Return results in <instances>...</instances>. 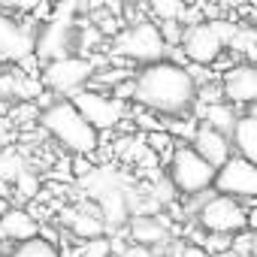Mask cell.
I'll return each instance as SVG.
<instances>
[{
	"instance_id": "6da1fadb",
	"label": "cell",
	"mask_w": 257,
	"mask_h": 257,
	"mask_svg": "<svg viewBox=\"0 0 257 257\" xmlns=\"http://www.w3.org/2000/svg\"><path fill=\"white\" fill-rule=\"evenodd\" d=\"M134 100L158 115H185L194 109L197 82L191 79L188 67L161 58L134 76Z\"/></svg>"
},
{
	"instance_id": "7a4b0ae2",
	"label": "cell",
	"mask_w": 257,
	"mask_h": 257,
	"mask_svg": "<svg viewBox=\"0 0 257 257\" xmlns=\"http://www.w3.org/2000/svg\"><path fill=\"white\" fill-rule=\"evenodd\" d=\"M40 124L58 146H64L73 155H94L100 149V134L79 115V109L70 100H55L52 106H46Z\"/></svg>"
},
{
	"instance_id": "3957f363",
	"label": "cell",
	"mask_w": 257,
	"mask_h": 257,
	"mask_svg": "<svg viewBox=\"0 0 257 257\" xmlns=\"http://www.w3.org/2000/svg\"><path fill=\"white\" fill-rule=\"evenodd\" d=\"M79 0H58L55 16L43 25V31L34 40V55L43 61L67 58L76 49V25H79Z\"/></svg>"
},
{
	"instance_id": "277c9868",
	"label": "cell",
	"mask_w": 257,
	"mask_h": 257,
	"mask_svg": "<svg viewBox=\"0 0 257 257\" xmlns=\"http://www.w3.org/2000/svg\"><path fill=\"white\" fill-rule=\"evenodd\" d=\"M236 31H239L236 25L221 22V19H215V22H197V25H188V28H185L179 49H182L185 61L200 64V67H209V64H215V61L224 55V49L233 43Z\"/></svg>"
},
{
	"instance_id": "5b68a950",
	"label": "cell",
	"mask_w": 257,
	"mask_h": 257,
	"mask_svg": "<svg viewBox=\"0 0 257 257\" xmlns=\"http://www.w3.org/2000/svg\"><path fill=\"white\" fill-rule=\"evenodd\" d=\"M197 224L203 233H239V230H251L254 224V212L233 197L224 194H203L200 206H197Z\"/></svg>"
},
{
	"instance_id": "8992f818",
	"label": "cell",
	"mask_w": 257,
	"mask_h": 257,
	"mask_svg": "<svg viewBox=\"0 0 257 257\" xmlns=\"http://www.w3.org/2000/svg\"><path fill=\"white\" fill-rule=\"evenodd\" d=\"M167 179L176 188V194L197 197V194L212 188L215 167H209L191 146H179L176 143V149L170 152V173H167Z\"/></svg>"
},
{
	"instance_id": "52a82bcc",
	"label": "cell",
	"mask_w": 257,
	"mask_h": 257,
	"mask_svg": "<svg viewBox=\"0 0 257 257\" xmlns=\"http://www.w3.org/2000/svg\"><path fill=\"white\" fill-rule=\"evenodd\" d=\"M70 103L79 109V115L94 127L97 134L118 127L121 118H124V112H127L124 100L112 97V94L103 91V88H79L76 94H70Z\"/></svg>"
},
{
	"instance_id": "ba28073f",
	"label": "cell",
	"mask_w": 257,
	"mask_h": 257,
	"mask_svg": "<svg viewBox=\"0 0 257 257\" xmlns=\"http://www.w3.org/2000/svg\"><path fill=\"white\" fill-rule=\"evenodd\" d=\"M115 55H124L131 61H143V64H152V61H161L167 55V46L158 34V25L149 22V19H140L134 25H127L118 37H115Z\"/></svg>"
},
{
	"instance_id": "9c48e42d",
	"label": "cell",
	"mask_w": 257,
	"mask_h": 257,
	"mask_svg": "<svg viewBox=\"0 0 257 257\" xmlns=\"http://www.w3.org/2000/svg\"><path fill=\"white\" fill-rule=\"evenodd\" d=\"M97 73V64L91 58H79V55H67V58H55L46 61L43 70V85L55 94H76L79 88H85L91 82V76Z\"/></svg>"
},
{
	"instance_id": "30bf717a",
	"label": "cell",
	"mask_w": 257,
	"mask_h": 257,
	"mask_svg": "<svg viewBox=\"0 0 257 257\" xmlns=\"http://www.w3.org/2000/svg\"><path fill=\"white\" fill-rule=\"evenodd\" d=\"M212 188L218 194H224V197L251 203L254 194H257V167H254V161H245L239 155H230L221 167H215Z\"/></svg>"
},
{
	"instance_id": "8fae6325",
	"label": "cell",
	"mask_w": 257,
	"mask_h": 257,
	"mask_svg": "<svg viewBox=\"0 0 257 257\" xmlns=\"http://www.w3.org/2000/svg\"><path fill=\"white\" fill-rule=\"evenodd\" d=\"M37 31L28 22H16L13 16L0 13V61H28L34 55Z\"/></svg>"
},
{
	"instance_id": "7c38bea8",
	"label": "cell",
	"mask_w": 257,
	"mask_h": 257,
	"mask_svg": "<svg viewBox=\"0 0 257 257\" xmlns=\"http://www.w3.org/2000/svg\"><path fill=\"white\" fill-rule=\"evenodd\" d=\"M221 97L230 106H254L257 100V70L251 61L233 64L221 79Z\"/></svg>"
},
{
	"instance_id": "4fadbf2b",
	"label": "cell",
	"mask_w": 257,
	"mask_h": 257,
	"mask_svg": "<svg viewBox=\"0 0 257 257\" xmlns=\"http://www.w3.org/2000/svg\"><path fill=\"white\" fill-rule=\"evenodd\" d=\"M191 149L209 164V167H221L230 158V137H224L221 131L209 127L206 121H197L194 134H191Z\"/></svg>"
},
{
	"instance_id": "5bb4252c",
	"label": "cell",
	"mask_w": 257,
	"mask_h": 257,
	"mask_svg": "<svg viewBox=\"0 0 257 257\" xmlns=\"http://www.w3.org/2000/svg\"><path fill=\"white\" fill-rule=\"evenodd\" d=\"M131 221V239L137 245H146V248H161V245H170L173 239V230H170V221L164 215H149V212H140Z\"/></svg>"
},
{
	"instance_id": "9a60e30c",
	"label": "cell",
	"mask_w": 257,
	"mask_h": 257,
	"mask_svg": "<svg viewBox=\"0 0 257 257\" xmlns=\"http://www.w3.org/2000/svg\"><path fill=\"white\" fill-rule=\"evenodd\" d=\"M230 149L233 155L245 158V161H257V115L254 106H248V112L236 115L233 121V131H230Z\"/></svg>"
},
{
	"instance_id": "2e32d148",
	"label": "cell",
	"mask_w": 257,
	"mask_h": 257,
	"mask_svg": "<svg viewBox=\"0 0 257 257\" xmlns=\"http://www.w3.org/2000/svg\"><path fill=\"white\" fill-rule=\"evenodd\" d=\"M0 227H4V239H10V242H28L40 233L37 218L28 209H19V206H10L0 215Z\"/></svg>"
},
{
	"instance_id": "e0dca14e",
	"label": "cell",
	"mask_w": 257,
	"mask_h": 257,
	"mask_svg": "<svg viewBox=\"0 0 257 257\" xmlns=\"http://www.w3.org/2000/svg\"><path fill=\"white\" fill-rule=\"evenodd\" d=\"M61 221H67V227L79 239H94V236H103L106 233V224H103L97 206H94V212H88V209H70V212L61 215Z\"/></svg>"
},
{
	"instance_id": "ac0fdd59",
	"label": "cell",
	"mask_w": 257,
	"mask_h": 257,
	"mask_svg": "<svg viewBox=\"0 0 257 257\" xmlns=\"http://www.w3.org/2000/svg\"><path fill=\"white\" fill-rule=\"evenodd\" d=\"M200 121H206L209 127H215V131H221L224 137H230L233 121H236V106H230L227 100H218V103L200 106Z\"/></svg>"
},
{
	"instance_id": "d6986e66",
	"label": "cell",
	"mask_w": 257,
	"mask_h": 257,
	"mask_svg": "<svg viewBox=\"0 0 257 257\" xmlns=\"http://www.w3.org/2000/svg\"><path fill=\"white\" fill-rule=\"evenodd\" d=\"M4 257H61V251H58L52 242L34 236V239H28V242H19V245H16L10 254H4Z\"/></svg>"
},
{
	"instance_id": "ffe728a7",
	"label": "cell",
	"mask_w": 257,
	"mask_h": 257,
	"mask_svg": "<svg viewBox=\"0 0 257 257\" xmlns=\"http://www.w3.org/2000/svg\"><path fill=\"white\" fill-rule=\"evenodd\" d=\"M22 170H28V164H25V158H22L19 152H13V149H4V152H0V179H7V182L13 185V179H16Z\"/></svg>"
},
{
	"instance_id": "44dd1931",
	"label": "cell",
	"mask_w": 257,
	"mask_h": 257,
	"mask_svg": "<svg viewBox=\"0 0 257 257\" xmlns=\"http://www.w3.org/2000/svg\"><path fill=\"white\" fill-rule=\"evenodd\" d=\"M13 191L22 197V200H34L40 194V176L31 173V170H22L16 179H13Z\"/></svg>"
},
{
	"instance_id": "7402d4cb",
	"label": "cell",
	"mask_w": 257,
	"mask_h": 257,
	"mask_svg": "<svg viewBox=\"0 0 257 257\" xmlns=\"http://www.w3.org/2000/svg\"><path fill=\"white\" fill-rule=\"evenodd\" d=\"M109 254H112V239H106V236L85 239L79 248V257H109Z\"/></svg>"
},
{
	"instance_id": "603a6c76",
	"label": "cell",
	"mask_w": 257,
	"mask_h": 257,
	"mask_svg": "<svg viewBox=\"0 0 257 257\" xmlns=\"http://www.w3.org/2000/svg\"><path fill=\"white\" fill-rule=\"evenodd\" d=\"M149 10L164 22V19H179V13L185 10V0H149Z\"/></svg>"
},
{
	"instance_id": "cb8c5ba5",
	"label": "cell",
	"mask_w": 257,
	"mask_h": 257,
	"mask_svg": "<svg viewBox=\"0 0 257 257\" xmlns=\"http://www.w3.org/2000/svg\"><path fill=\"white\" fill-rule=\"evenodd\" d=\"M158 34H161L164 46H179L182 43V34H185V25H179L176 19H164L158 25Z\"/></svg>"
},
{
	"instance_id": "d4e9b609",
	"label": "cell",
	"mask_w": 257,
	"mask_h": 257,
	"mask_svg": "<svg viewBox=\"0 0 257 257\" xmlns=\"http://www.w3.org/2000/svg\"><path fill=\"white\" fill-rule=\"evenodd\" d=\"M206 254H218V251H227L230 248V236L227 233H203V242Z\"/></svg>"
},
{
	"instance_id": "484cf974",
	"label": "cell",
	"mask_w": 257,
	"mask_h": 257,
	"mask_svg": "<svg viewBox=\"0 0 257 257\" xmlns=\"http://www.w3.org/2000/svg\"><path fill=\"white\" fill-rule=\"evenodd\" d=\"M118 257H161V254H158L155 248H146V245H137V242H134V245L121 248V251H118Z\"/></svg>"
},
{
	"instance_id": "4316f807",
	"label": "cell",
	"mask_w": 257,
	"mask_h": 257,
	"mask_svg": "<svg viewBox=\"0 0 257 257\" xmlns=\"http://www.w3.org/2000/svg\"><path fill=\"white\" fill-rule=\"evenodd\" d=\"M176 257H209L203 245H194V242H185L176 248Z\"/></svg>"
},
{
	"instance_id": "83f0119b",
	"label": "cell",
	"mask_w": 257,
	"mask_h": 257,
	"mask_svg": "<svg viewBox=\"0 0 257 257\" xmlns=\"http://www.w3.org/2000/svg\"><path fill=\"white\" fill-rule=\"evenodd\" d=\"M10 143H13V121L10 118H0V152L10 149Z\"/></svg>"
},
{
	"instance_id": "f1b7e54d",
	"label": "cell",
	"mask_w": 257,
	"mask_h": 257,
	"mask_svg": "<svg viewBox=\"0 0 257 257\" xmlns=\"http://www.w3.org/2000/svg\"><path fill=\"white\" fill-rule=\"evenodd\" d=\"M22 4H25V0H0V10H22Z\"/></svg>"
},
{
	"instance_id": "f546056e",
	"label": "cell",
	"mask_w": 257,
	"mask_h": 257,
	"mask_svg": "<svg viewBox=\"0 0 257 257\" xmlns=\"http://www.w3.org/2000/svg\"><path fill=\"white\" fill-rule=\"evenodd\" d=\"M0 197H4V200H10V197H13V185H10L7 179H0Z\"/></svg>"
},
{
	"instance_id": "4dcf8cb0",
	"label": "cell",
	"mask_w": 257,
	"mask_h": 257,
	"mask_svg": "<svg viewBox=\"0 0 257 257\" xmlns=\"http://www.w3.org/2000/svg\"><path fill=\"white\" fill-rule=\"evenodd\" d=\"M106 0H88V10H103Z\"/></svg>"
},
{
	"instance_id": "1f68e13d",
	"label": "cell",
	"mask_w": 257,
	"mask_h": 257,
	"mask_svg": "<svg viewBox=\"0 0 257 257\" xmlns=\"http://www.w3.org/2000/svg\"><path fill=\"white\" fill-rule=\"evenodd\" d=\"M7 209H10V200H4V197H0V215H4Z\"/></svg>"
},
{
	"instance_id": "d6a6232c",
	"label": "cell",
	"mask_w": 257,
	"mask_h": 257,
	"mask_svg": "<svg viewBox=\"0 0 257 257\" xmlns=\"http://www.w3.org/2000/svg\"><path fill=\"white\" fill-rule=\"evenodd\" d=\"M121 4H140V0H121Z\"/></svg>"
},
{
	"instance_id": "836d02e7",
	"label": "cell",
	"mask_w": 257,
	"mask_h": 257,
	"mask_svg": "<svg viewBox=\"0 0 257 257\" xmlns=\"http://www.w3.org/2000/svg\"><path fill=\"white\" fill-rule=\"evenodd\" d=\"M0 242H4V227H0Z\"/></svg>"
},
{
	"instance_id": "e575fe53",
	"label": "cell",
	"mask_w": 257,
	"mask_h": 257,
	"mask_svg": "<svg viewBox=\"0 0 257 257\" xmlns=\"http://www.w3.org/2000/svg\"><path fill=\"white\" fill-rule=\"evenodd\" d=\"M0 257H4V245H0Z\"/></svg>"
}]
</instances>
